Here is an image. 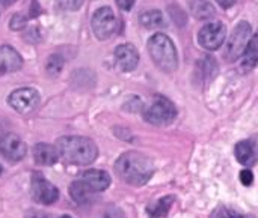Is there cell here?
<instances>
[{"label":"cell","instance_id":"obj_15","mask_svg":"<svg viewBox=\"0 0 258 218\" xmlns=\"http://www.w3.org/2000/svg\"><path fill=\"white\" fill-rule=\"evenodd\" d=\"M33 160L38 166H53L59 160L57 148L48 143H38L33 148Z\"/></svg>","mask_w":258,"mask_h":218},{"label":"cell","instance_id":"obj_29","mask_svg":"<svg viewBox=\"0 0 258 218\" xmlns=\"http://www.w3.org/2000/svg\"><path fill=\"white\" fill-rule=\"evenodd\" d=\"M222 8H225V9H228V8H231L234 3H236V0H216Z\"/></svg>","mask_w":258,"mask_h":218},{"label":"cell","instance_id":"obj_27","mask_svg":"<svg viewBox=\"0 0 258 218\" xmlns=\"http://www.w3.org/2000/svg\"><path fill=\"white\" fill-rule=\"evenodd\" d=\"M116 3H118L119 9H122V11L127 12V11H130L135 6L136 0H116Z\"/></svg>","mask_w":258,"mask_h":218},{"label":"cell","instance_id":"obj_16","mask_svg":"<svg viewBox=\"0 0 258 218\" xmlns=\"http://www.w3.org/2000/svg\"><path fill=\"white\" fill-rule=\"evenodd\" d=\"M70 196H71V199L76 202V203H79V205H86V203H89L92 199H94V196H95V193L82 181V179H76L71 185H70Z\"/></svg>","mask_w":258,"mask_h":218},{"label":"cell","instance_id":"obj_7","mask_svg":"<svg viewBox=\"0 0 258 218\" xmlns=\"http://www.w3.org/2000/svg\"><path fill=\"white\" fill-rule=\"evenodd\" d=\"M30 193L32 199L41 205H53L59 199V190L50 181H47L44 175L39 172L32 175Z\"/></svg>","mask_w":258,"mask_h":218},{"label":"cell","instance_id":"obj_18","mask_svg":"<svg viewBox=\"0 0 258 218\" xmlns=\"http://www.w3.org/2000/svg\"><path fill=\"white\" fill-rule=\"evenodd\" d=\"M174 202H175V197L174 196H165V197L159 199L156 203L147 206V212H148V215L151 218L166 217L168 212H169V209H171V206L174 205Z\"/></svg>","mask_w":258,"mask_h":218},{"label":"cell","instance_id":"obj_24","mask_svg":"<svg viewBox=\"0 0 258 218\" xmlns=\"http://www.w3.org/2000/svg\"><path fill=\"white\" fill-rule=\"evenodd\" d=\"M26 23H27V17H26V15H23V14H15V15L11 18V21H9V27H11L12 30H21V29L26 26Z\"/></svg>","mask_w":258,"mask_h":218},{"label":"cell","instance_id":"obj_11","mask_svg":"<svg viewBox=\"0 0 258 218\" xmlns=\"http://www.w3.org/2000/svg\"><path fill=\"white\" fill-rule=\"evenodd\" d=\"M115 62L122 72H132L139 63V53L135 45L122 44L115 48Z\"/></svg>","mask_w":258,"mask_h":218},{"label":"cell","instance_id":"obj_19","mask_svg":"<svg viewBox=\"0 0 258 218\" xmlns=\"http://www.w3.org/2000/svg\"><path fill=\"white\" fill-rule=\"evenodd\" d=\"M190 9H192L194 15L200 20H209V18L215 17V14H216L213 5L209 0H194L190 5Z\"/></svg>","mask_w":258,"mask_h":218},{"label":"cell","instance_id":"obj_31","mask_svg":"<svg viewBox=\"0 0 258 218\" xmlns=\"http://www.w3.org/2000/svg\"><path fill=\"white\" fill-rule=\"evenodd\" d=\"M60 218H71V217H70V215H62Z\"/></svg>","mask_w":258,"mask_h":218},{"label":"cell","instance_id":"obj_5","mask_svg":"<svg viewBox=\"0 0 258 218\" xmlns=\"http://www.w3.org/2000/svg\"><path fill=\"white\" fill-rule=\"evenodd\" d=\"M249 39H251V24L248 21H240L234 27V30L231 32V35L225 44L224 57L228 62L239 60L243 56Z\"/></svg>","mask_w":258,"mask_h":218},{"label":"cell","instance_id":"obj_25","mask_svg":"<svg viewBox=\"0 0 258 218\" xmlns=\"http://www.w3.org/2000/svg\"><path fill=\"white\" fill-rule=\"evenodd\" d=\"M240 182L245 185V187H251L252 182H254V175L249 169H243L240 172Z\"/></svg>","mask_w":258,"mask_h":218},{"label":"cell","instance_id":"obj_21","mask_svg":"<svg viewBox=\"0 0 258 218\" xmlns=\"http://www.w3.org/2000/svg\"><path fill=\"white\" fill-rule=\"evenodd\" d=\"M63 65H65V60L60 54L54 53V54H50L48 59H47V63H45V71L48 75L51 77H56L60 74V71L63 69Z\"/></svg>","mask_w":258,"mask_h":218},{"label":"cell","instance_id":"obj_9","mask_svg":"<svg viewBox=\"0 0 258 218\" xmlns=\"http://www.w3.org/2000/svg\"><path fill=\"white\" fill-rule=\"evenodd\" d=\"M8 102L15 112L21 115L30 113L39 105V92L32 87H21L9 95Z\"/></svg>","mask_w":258,"mask_h":218},{"label":"cell","instance_id":"obj_30","mask_svg":"<svg viewBox=\"0 0 258 218\" xmlns=\"http://www.w3.org/2000/svg\"><path fill=\"white\" fill-rule=\"evenodd\" d=\"M0 3H3V5H12V3H15V0H0Z\"/></svg>","mask_w":258,"mask_h":218},{"label":"cell","instance_id":"obj_28","mask_svg":"<svg viewBox=\"0 0 258 218\" xmlns=\"http://www.w3.org/2000/svg\"><path fill=\"white\" fill-rule=\"evenodd\" d=\"M27 218H50V215H47L45 212H41V211H33V212L27 214Z\"/></svg>","mask_w":258,"mask_h":218},{"label":"cell","instance_id":"obj_26","mask_svg":"<svg viewBox=\"0 0 258 218\" xmlns=\"http://www.w3.org/2000/svg\"><path fill=\"white\" fill-rule=\"evenodd\" d=\"M101 218H125V217H124V214H122V211H121L119 208H116V206H110V208H107V209L103 212Z\"/></svg>","mask_w":258,"mask_h":218},{"label":"cell","instance_id":"obj_10","mask_svg":"<svg viewBox=\"0 0 258 218\" xmlns=\"http://www.w3.org/2000/svg\"><path fill=\"white\" fill-rule=\"evenodd\" d=\"M0 154L11 161H21L27 154V146L17 134L8 133L0 137Z\"/></svg>","mask_w":258,"mask_h":218},{"label":"cell","instance_id":"obj_1","mask_svg":"<svg viewBox=\"0 0 258 218\" xmlns=\"http://www.w3.org/2000/svg\"><path fill=\"white\" fill-rule=\"evenodd\" d=\"M154 163L145 154L138 151L124 152L115 163L116 175L128 185L142 187L154 175Z\"/></svg>","mask_w":258,"mask_h":218},{"label":"cell","instance_id":"obj_6","mask_svg":"<svg viewBox=\"0 0 258 218\" xmlns=\"http://www.w3.org/2000/svg\"><path fill=\"white\" fill-rule=\"evenodd\" d=\"M91 24H92V30H94L95 36L101 41L109 39L113 33H116V30L119 27L116 15L107 6H103L95 11V14L92 15Z\"/></svg>","mask_w":258,"mask_h":218},{"label":"cell","instance_id":"obj_4","mask_svg":"<svg viewBox=\"0 0 258 218\" xmlns=\"http://www.w3.org/2000/svg\"><path fill=\"white\" fill-rule=\"evenodd\" d=\"M144 119L156 127H166L172 124L177 118V107L175 104L163 96V95H156L153 102L144 108Z\"/></svg>","mask_w":258,"mask_h":218},{"label":"cell","instance_id":"obj_2","mask_svg":"<svg viewBox=\"0 0 258 218\" xmlns=\"http://www.w3.org/2000/svg\"><path fill=\"white\" fill-rule=\"evenodd\" d=\"M56 148L59 152V158H62L67 164L73 166L92 164L98 157L97 145L91 139L82 136L60 137L56 142Z\"/></svg>","mask_w":258,"mask_h":218},{"label":"cell","instance_id":"obj_12","mask_svg":"<svg viewBox=\"0 0 258 218\" xmlns=\"http://www.w3.org/2000/svg\"><path fill=\"white\" fill-rule=\"evenodd\" d=\"M23 66V57L20 53L11 47V45H2L0 47V72L9 74L17 72Z\"/></svg>","mask_w":258,"mask_h":218},{"label":"cell","instance_id":"obj_22","mask_svg":"<svg viewBox=\"0 0 258 218\" xmlns=\"http://www.w3.org/2000/svg\"><path fill=\"white\" fill-rule=\"evenodd\" d=\"M210 218H248L246 215L240 214L236 209H231L225 205H219L213 209V212L210 214Z\"/></svg>","mask_w":258,"mask_h":218},{"label":"cell","instance_id":"obj_14","mask_svg":"<svg viewBox=\"0 0 258 218\" xmlns=\"http://www.w3.org/2000/svg\"><path fill=\"white\" fill-rule=\"evenodd\" d=\"M234 155H236L237 161L242 166H245L246 169L255 166L258 161L257 146L251 140H242V142H239L236 145V148H234Z\"/></svg>","mask_w":258,"mask_h":218},{"label":"cell","instance_id":"obj_8","mask_svg":"<svg viewBox=\"0 0 258 218\" xmlns=\"http://www.w3.org/2000/svg\"><path fill=\"white\" fill-rule=\"evenodd\" d=\"M225 36H227L225 24L219 21L209 23L203 26L201 30L198 32V44L209 51H216L225 42Z\"/></svg>","mask_w":258,"mask_h":218},{"label":"cell","instance_id":"obj_32","mask_svg":"<svg viewBox=\"0 0 258 218\" xmlns=\"http://www.w3.org/2000/svg\"><path fill=\"white\" fill-rule=\"evenodd\" d=\"M2 170H3V169H2V166H0V173H2Z\"/></svg>","mask_w":258,"mask_h":218},{"label":"cell","instance_id":"obj_23","mask_svg":"<svg viewBox=\"0 0 258 218\" xmlns=\"http://www.w3.org/2000/svg\"><path fill=\"white\" fill-rule=\"evenodd\" d=\"M85 0H56V8L60 11H77Z\"/></svg>","mask_w":258,"mask_h":218},{"label":"cell","instance_id":"obj_17","mask_svg":"<svg viewBox=\"0 0 258 218\" xmlns=\"http://www.w3.org/2000/svg\"><path fill=\"white\" fill-rule=\"evenodd\" d=\"M258 63V30L255 32L254 36H251L248 47L242 56V69L245 72L254 69Z\"/></svg>","mask_w":258,"mask_h":218},{"label":"cell","instance_id":"obj_3","mask_svg":"<svg viewBox=\"0 0 258 218\" xmlns=\"http://www.w3.org/2000/svg\"><path fill=\"white\" fill-rule=\"evenodd\" d=\"M148 53L154 65L163 72H174L178 68V54L174 42L163 33H156L148 41Z\"/></svg>","mask_w":258,"mask_h":218},{"label":"cell","instance_id":"obj_20","mask_svg":"<svg viewBox=\"0 0 258 218\" xmlns=\"http://www.w3.org/2000/svg\"><path fill=\"white\" fill-rule=\"evenodd\" d=\"M141 24L147 29H159L163 26L165 20H163V15L160 11L157 9H153V11H145L142 15H141Z\"/></svg>","mask_w":258,"mask_h":218},{"label":"cell","instance_id":"obj_13","mask_svg":"<svg viewBox=\"0 0 258 218\" xmlns=\"http://www.w3.org/2000/svg\"><path fill=\"white\" fill-rule=\"evenodd\" d=\"M80 179L94 193H101V191L107 190L109 185H110V176L104 170H95V169L86 170V172H83V175L80 176Z\"/></svg>","mask_w":258,"mask_h":218}]
</instances>
